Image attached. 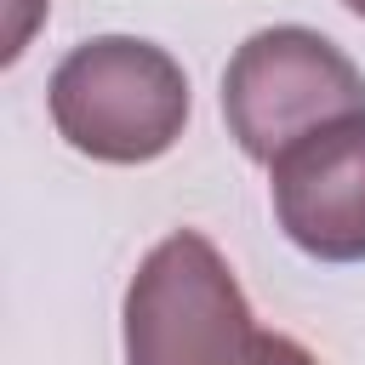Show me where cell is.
<instances>
[{
  "mask_svg": "<svg viewBox=\"0 0 365 365\" xmlns=\"http://www.w3.org/2000/svg\"><path fill=\"white\" fill-rule=\"evenodd\" d=\"M51 125L68 148L103 165L160 160L188 125V74L182 63L137 34L80 40L51 74Z\"/></svg>",
  "mask_w": 365,
  "mask_h": 365,
  "instance_id": "cell-1",
  "label": "cell"
},
{
  "mask_svg": "<svg viewBox=\"0 0 365 365\" xmlns=\"http://www.w3.org/2000/svg\"><path fill=\"white\" fill-rule=\"evenodd\" d=\"M125 365H262V331L222 251L177 228L125 285Z\"/></svg>",
  "mask_w": 365,
  "mask_h": 365,
  "instance_id": "cell-2",
  "label": "cell"
},
{
  "mask_svg": "<svg viewBox=\"0 0 365 365\" xmlns=\"http://www.w3.org/2000/svg\"><path fill=\"white\" fill-rule=\"evenodd\" d=\"M348 114H365V74L302 23L257 29L222 68V120L245 160L274 165L291 143Z\"/></svg>",
  "mask_w": 365,
  "mask_h": 365,
  "instance_id": "cell-3",
  "label": "cell"
},
{
  "mask_svg": "<svg viewBox=\"0 0 365 365\" xmlns=\"http://www.w3.org/2000/svg\"><path fill=\"white\" fill-rule=\"evenodd\" d=\"M285 240L314 262H365V114L308 131L268 165Z\"/></svg>",
  "mask_w": 365,
  "mask_h": 365,
  "instance_id": "cell-4",
  "label": "cell"
},
{
  "mask_svg": "<svg viewBox=\"0 0 365 365\" xmlns=\"http://www.w3.org/2000/svg\"><path fill=\"white\" fill-rule=\"evenodd\" d=\"M262 365H319L302 342H291V336H279V331H262Z\"/></svg>",
  "mask_w": 365,
  "mask_h": 365,
  "instance_id": "cell-5",
  "label": "cell"
},
{
  "mask_svg": "<svg viewBox=\"0 0 365 365\" xmlns=\"http://www.w3.org/2000/svg\"><path fill=\"white\" fill-rule=\"evenodd\" d=\"M342 6H348V11H354V17L365 23V0H342Z\"/></svg>",
  "mask_w": 365,
  "mask_h": 365,
  "instance_id": "cell-6",
  "label": "cell"
}]
</instances>
